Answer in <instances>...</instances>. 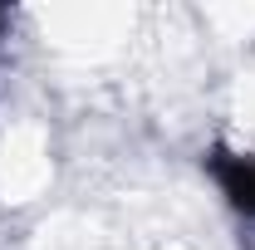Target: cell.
I'll return each mask as SVG.
<instances>
[{
	"mask_svg": "<svg viewBox=\"0 0 255 250\" xmlns=\"http://www.w3.org/2000/svg\"><path fill=\"white\" fill-rule=\"evenodd\" d=\"M206 172L216 177V187L226 191V201L236 211L255 216V152H231V147H211Z\"/></svg>",
	"mask_w": 255,
	"mask_h": 250,
	"instance_id": "1",
	"label": "cell"
},
{
	"mask_svg": "<svg viewBox=\"0 0 255 250\" xmlns=\"http://www.w3.org/2000/svg\"><path fill=\"white\" fill-rule=\"evenodd\" d=\"M0 25H5V10H0Z\"/></svg>",
	"mask_w": 255,
	"mask_h": 250,
	"instance_id": "2",
	"label": "cell"
}]
</instances>
